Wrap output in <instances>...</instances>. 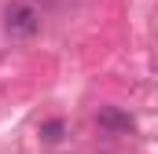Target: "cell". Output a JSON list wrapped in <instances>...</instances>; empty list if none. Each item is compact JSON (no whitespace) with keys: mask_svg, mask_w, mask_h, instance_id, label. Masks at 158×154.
Returning a JSON list of instances; mask_svg holds the SVG:
<instances>
[{"mask_svg":"<svg viewBox=\"0 0 158 154\" xmlns=\"http://www.w3.org/2000/svg\"><path fill=\"white\" fill-rule=\"evenodd\" d=\"M40 30V11L26 0H11L4 7V33L11 40H30Z\"/></svg>","mask_w":158,"mask_h":154,"instance_id":"obj_1","label":"cell"},{"mask_svg":"<svg viewBox=\"0 0 158 154\" xmlns=\"http://www.w3.org/2000/svg\"><path fill=\"white\" fill-rule=\"evenodd\" d=\"M96 125L103 132H114V136H125V132H136V117L121 107H99L96 110Z\"/></svg>","mask_w":158,"mask_h":154,"instance_id":"obj_2","label":"cell"},{"mask_svg":"<svg viewBox=\"0 0 158 154\" xmlns=\"http://www.w3.org/2000/svg\"><path fill=\"white\" fill-rule=\"evenodd\" d=\"M63 132H66V125H63L59 117H55V121H48V125H40V140H44V143H59V140H63Z\"/></svg>","mask_w":158,"mask_h":154,"instance_id":"obj_3","label":"cell"}]
</instances>
